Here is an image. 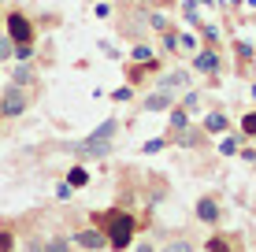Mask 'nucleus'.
Returning a JSON list of instances; mask_svg holds the SVG:
<instances>
[{
  "label": "nucleus",
  "instance_id": "nucleus-1",
  "mask_svg": "<svg viewBox=\"0 0 256 252\" xmlns=\"http://www.w3.org/2000/svg\"><path fill=\"white\" fill-rule=\"evenodd\" d=\"M93 227L104 230L112 252H122V249H130V241L138 234V219L130 212H122V208H112V212H93Z\"/></svg>",
  "mask_w": 256,
  "mask_h": 252
},
{
  "label": "nucleus",
  "instance_id": "nucleus-2",
  "mask_svg": "<svg viewBox=\"0 0 256 252\" xmlns=\"http://www.w3.org/2000/svg\"><path fill=\"white\" fill-rule=\"evenodd\" d=\"M116 137H119V119H104V123L96 126L90 137H82L78 145H70V152H74L82 163H86V160H104V156H112Z\"/></svg>",
  "mask_w": 256,
  "mask_h": 252
},
{
  "label": "nucleus",
  "instance_id": "nucleus-3",
  "mask_svg": "<svg viewBox=\"0 0 256 252\" xmlns=\"http://www.w3.org/2000/svg\"><path fill=\"white\" fill-rule=\"evenodd\" d=\"M8 37L15 41V45H34V41H38V30H34V19L26 11H19V7H15V11H8Z\"/></svg>",
  "mask_w": 256,
  "mask_h": 252
},
{
  "label": "nucleus",
  "instance_id": "nucleus-4",
  "mask_svg": "<svg viewBox=\"0 0 256 252\" xmlns=\"http://www.w3.org/2000/svg\"><path fill=\"white\" fill-rule=\"evenodd\" d=\"M30 89H22V85H8L4 93H0V119H19L26 108H30Z\"/></svg>",
  "mask_w": 256,
  "mask_h": 252
},
{
  "label": "nucleus",
  "instance_id": "nucleus-5",
  "mask_svg": "<svg viewBox=\"0 0 256 252\" xmlns=\"http://www.w3.org/2000/svg\"><path fill=\"white\" fill-rule=\"evenodd\" d=\"M70 245H78L82 252H100V249H108V238H104V230L86 227V230H78L74 238H70Z\"/></svg>",
  "mask_w": 256,
  "mask_h": 252
},
{
  "label": "nucleus",
  "instance_id": "nucleus-6",
  "mask_svg": "<svg viewBox=\"0 0 256 252\" xmlns=\"http://www.w3.org/2000/svg\"><path fill=\"white\" fill-rule=\"evenodd\" d=\"M174 108V93L167 89H152L148 97H141V111H171Z\"/></svg>",
  "mask_w": 256,
  "mask_h": 252
},
{
  "label": "nucleus",
  "instance_id": "nucleus-7",
  "mask_svg": "<svg viewBox=\"0 0 256 252\" xmlns=\"http://www.w3.org/2000/svg\"><path fill=\"white\" fill-rule=\"evenodd\" d=\"M193 67H197L200 74L216 78V74H219V56H216V48H200L197 56H193Z\"/></svg>",
  "mask_w": 256,
  "mask_h": 252
},
{
  "label": "nucleus",
  "instance_id": "nucleus-8",
  "mask_svg": "<svg viewBox=\"0 0 256 252\" xmlns=\"http://www.w3.org/2000/svg\"><path fill=\"white\" fill-rule=\"evenodd\" d=\"M219 215H223V212H219V201H216V197H200V201H197V219L204 223V227H216Z\"/></svg>",
  "mask_w": 256,
  "mask_h": 252
},
{
  "label": "nucleus",
  "instance_id": "nucleus-9",
  "mask_svg": "<svg viewBox=\"0 0 256 252\" xmlns=\"http://www.w3.org/2000/svg\"><path fill=\"white\" fill-rule=\"evenodd\" d=\"M204 252H242V249H238V238H230V234H212L204 241Z\"/></svg>",
  "mask_w": 256,
  "mask_h": 252
},
{
  "label": "nucleus",
  "instance_id": "nucleus-10",
  "mask_svg": "<svg viewBox=\"0 0 256 252\" xmlns=\"http://www.w3.org/2000/svg\"><path fill=\"white\" fill-rule=\"evenodd\" d=\"M160 89H167V93L190 89V71H167V74H160Z\"/></svg>",
  "mask_w": 256,
  "mask_h": 252
},
{
  "label": "nucleus",
  "instance_id": "nucleus-11",
  "mask_svg": "<svg viewBox=\"0 0 256 252\" xmlns=\"http://www.w3.org/2000/svg\"><path fill=\"white\" fill-rule=\"evenodd\" d=\"M167 141H174V145H182V149H197L200 141H204V130H193V126H186L182 134H171Z\"/></svg>",
  "mask_w": 256,
  "mask_h": 252
},
{
  "label": "nucleus",
  "instance_id": "nucleus-12",
  "mask_svg": "<svg viewBox=\"0 0 256 252\" xmlns=\"http://www.w3.org/2000/svg\"><path fill=\"white\" fill-rule=\"evenodd\" d=\"M12 85H22V89H30V85H38V71H34V63H19L12 71Z\"/></svg>",
  "mask_w": 256,
  "mask_h": 252
},
{
  "label": "nucleus",
  "instance_id": "nucleus-13",
  "mask_svg": "<svg viewBox=\"0 0 256 252\" xmlns=\"http://www.w3.org/2000/svg\"><path fill=\"white\" fill-rule=\"evenodd\" d=\"M226 130H230V119L223 111H208L204 115V134H226Z\"/></svg>",
  "mask_w": 256,
  "mask_h": 252
},
{
  "label": "nucleus",
  "instance_id": "nucleus-14",
  "mask_svg": "<svg viewBox=\"0 0 256 252\" xmlns=\"http://www.w3.org/2000/svg\"><path fill=\"white\" fill-rule=\"evenodd\" d=\"M167 126H171V130H167V137H171V134H182V130L190 126V111L174 104V108H171V119H167Z\"/></svg>",
  "mask_w": 256,
  "mask_h": 252
},
{
  "label": "nucleus",
  "instance_id": "nucleus-15",
  "mask_svg": "<svg viewBox=\"0 0 256 252\" xmlns=\"http://www.w3.org/2000/svg\"><path fill=\"white\" fill-rule=\"evenodd\" d=\"M67 186H70V189H86V186H90V171H86L82 163H78V167H70V171H67Z\"/></svg>",
  "mask_w": 256,
  "mask_h": 252
},
{
  "label": "nucleus",
  "instance_id": "nucleus-16",
  "mask_svg": "<svg viewBox=\"0 0 256 252\" xmlns=\"http://www.w3.org/2000/svg\"><path fill=\"white\" fill-rule=\"evenodd\" d=\"M41 252H70V241L67 238H45L41 241Z\"/></svg>",
  "mask_w": 256,
  "mask_h": 252
},
{
  "label": "nucleus",
  "instance_id": "nucleus-17",
  "mask_svg": "<svg viewBox=\"0 0 256 252\" xmlns=\"http://www.w3.org/2000/svg\"><path fill=\"white\" fill-rule=\"evenodd\" d=\"M130 59H134V63H148V59H152V48H148L145 41H141V45L130 48Z\"/></svg>",
  "mask_w": 256,
  "mask_h": 252
},
{
  "label": "nucleus",
  "instance_id": "nucleus-18",
  "mask_svg": "<svg viewBox=\"0 0 256 252\" xmlns=\"http://www.w3.org/2000/svg\"><path fill=\"white\" fill-rule=\"evenodd\" d=\"M12 56H15V41L8 37V33H0V63H8Z\"/></svg>",
  "mask_w": 256,
  "mask_h": 252
},
{
  "label": "nucleus",
  "instance_id": "nucleus-19",
  "mask_svg": "<svg viewBox=\"0 0 256 252\" xmlns=\"http://www.w3.org/2000/svg\"><path fill=\"white\" fill-rule=\"evenodd\" d=\"M160 252H193V245H190L186 238H171V241H167V245H164Z\"/></svg>",
  "mask_w": 256,
  "mask_h": 252
},
{
  "label": "nucleus",
  "instance_id": "nucleus-20",
  "mask_svg": "<svg viewBox=\"0 0 256 252\" xmlns=\"http://www.w3.org/2000/svg\"><path fill=\"white\" fill-rule=\"evenodd\" d=\"M238 145H242V137H223V141H219V152H223V156H238Z\"/></svg>",
  "mask_w": 256,
  "mask_h": 252
},
{
  "label": "nucleus",
  "instance_id": "nucleus-21",
  "mask_svg": "<svg viewBox=\"0 0 256 252\" xmlns=\"http://www.w3.org/2000/svg\"><path fill=\"white\" fill-rule=\"evenodd\" d=\"M182 108H186V111H197V108H200V93H197V89H190L186 97H182Z\"/></svg>",
  "mask_w": 256,
  "mask_h": 252
},
{
  "label": "nucleus",
  "instance_id": "nucleus-22",
  "mask_svg": "<svg viewBox=\"0 0 256 252\" xmlns=\"http://www.w3.org/2000/svg\"><path fill=\"white\" fill-rule=\"evenodd\" d=\"M242 134L245 137H256V111H249V115L242 119Z\"/></svg>",
  "mask_w": 256,
  "mask_h": 252
},
{
  "label": "nucleus",
  "instance_id": "nucleus-23",
  "mask_svg": "<svg viewBox=\"0 0 256 252\" xmlns=\"http://www.w3.org/2000/svg\"><path fill=\"white\" fill-rule=\"evenodd\" d=\"M15 249V234L12 230H0V252H12Z\"/></svg>",
  "mask_w": 256,
  "mask_h": 252
},
{
  "label": "nucleus",
  "instance_id": "nucleus-24",
  "mask_svg": "<svg viewBox=\"0 0 256 252\" xmlns=\"http://www.w3.org/2000/svg\"><path fill=\"white\" fill-rule=\"evenodd\" d=\"M112 100H116V104H126V100H134V93H130V85H122V89H116V93H112Z\"/></svg>",
  "mask_w": 256,
  "mask_h": 252
},
{
  "label": "nucleus",
  "instance_id": "nucleus-25",
  "mask_svg": "<svg viewBox=\"0 0 256 252\" xmlns=\"http://www.w3.org/2000/svg\"><path fill=\"white\" fill-rule=\"evenodd\" d=\"M178 48H197V37L193 33H178Z\"/></svg>",
  "mask_w": 256,
  "mask_h": 252
},
{
  "label": "nucleus",
  "instance_id": "nucleus-26",
  "mask_svg": "<svg viewBox=\"0 0 256 252\" xmlns=\"http://www.w3.org/2000/svg\"><path fill=\"white\" fill-rule=\"evenodd\" d=\"M148 26H152V30H167V19H164V15H148Z\"/></svg>",
  "mask_w": 256,
  "mask_h": 252
},
{
  "label": "nucleus",
  "instance_id": "nucleus-27",
  "mask_svg": "<svg viewBox=\"0 0 256 252\" xmlns=\"http://www.w3.org/2000/svg\"><path fill=\"white\" fill-rule=\"evenodd\" d=\"M164 145H167V141H164V137H156V141H145V149H141V152H160V149H164Z\"/></svg>",
  "mask_w": 256,
  "mask_h": 252
},
{
  "label": "nucleus",
  "instance_id": "nucleus-28",
  "mask_svg": "<svg viewBox=\"0 0 256 252\" xmlns=\"http://www.w3.org/2000/svg\"><path fill=\"white\" fill-rule=\"evenodd\" d=\"M70 193H74V189H70V186H67V182H64V186H56V197H60V201H67V197H70Z\"/></svg>",
  "mask_w": 256,
  "mask_h": 252
},
{
  "label": "nucleus",
  "instance_id": "nucleus-29",
  "mask_svg": "<svg viewBox=\"0 0 256 252\" xmlns=\"http://www.w3.org/2000/svg\"><path fill=\"white\" fill-rule=\"evenodd\" d=\"M41 241H45V238H30V241H26V252H41Z\"/></svg>",
  "mask_w": 256,
  "mask_h": 252
},
{
  "label": "nucleus",
  "instance_id": "nucleus-30",
  "mask_svg": "<svg viewBox=\"0 0 256 252\" xmlns=\"http://www.w3.org/2000/svg\"><path fill=\"white\" fill-rule=\"evenodd\" d=\"M242 160H245V163H256V149H245V152H242Z\"/></svg>",
  "mask_w": 256,
  "mask_h": 252
},
{
  "label": "nucleus",
  "instance_id": "nucleus-31",
  "mask_svg": "<svg viewBox=\"0 0 256 252\" xmlns=\"http://www.w3.org/2000/svg\"><path fill=\"white\" fill-rule=\"evenodd\" d=\"M138 252H152V245H138Z\"/></svg>",
  "mask_w": 256,
  "mask_h": 252
},
{
  "label": "nucleus",
  "instance_id": "nucleus-32",
  "mask_svg": "<svg viewBox=\"0 0 256 252\" xmlns=\"http://www.w3.org/2000/svg\"><path fill=\"white\" fill-rule=\"evenodd\" d=\"M252 100H256V85H252Z\"/></svg>",
  "mask_w": 256,
  "mask_h": 252
}]
</instances>
